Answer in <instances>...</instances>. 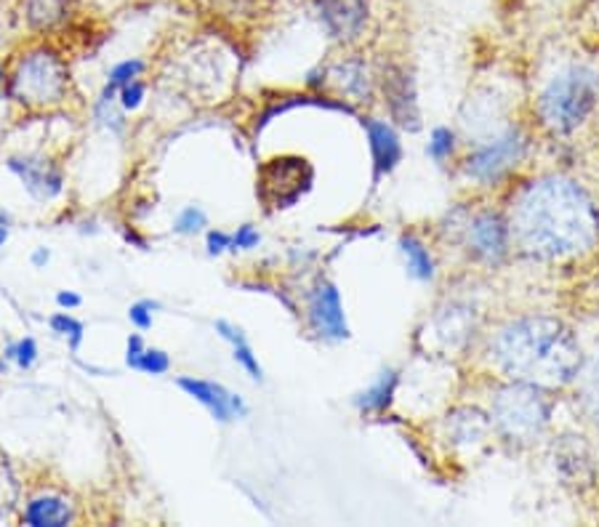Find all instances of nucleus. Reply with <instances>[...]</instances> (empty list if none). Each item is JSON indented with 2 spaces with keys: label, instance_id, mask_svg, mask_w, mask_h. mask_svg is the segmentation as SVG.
Wrapping results in <instances>:
<instances>
[{
  "label": "nucleus",
  "instance_id": "nucleus-24",
  "mask_svg": "<svg viewBox=\"0 0 599 527\" xmlns=\"http://www.w3.org/2000/svg\"><path fill=\"white\" fill-rule=\"evenodd\" d=\"M581 392H578V399H581V408L589 413V416H599V363H595L589 371H581Z\"/></svg>",
  "mask_w": 599,
  "mask_h": 527
},
{
  "label": "nucleus",
  "instance_id": "nucleus-1",
  "mask_svg": "<svg viewBox=\"0 0 599 527\" xmlns=\"http://www.w3.org/2000/svg\"><path fill=\"white\" fill-rule=\"evenodd\" d=\"M512 243L533 262H563L591 251L599 240V208L578 182L541 176L527 182L509 208Z\"/></svg>",
  "mask_w": 599,
  "mask_h": 527
},
{
  "label": "nucleus",
  "instance_id": "nucleus-32",
  "mask_svg": "<svg viewBox=\"0 0 599 527\" xmlns=\"http://www.w3.org/2000/svg\"><path fill=\"white\" fill-rule=\"evenodd\" d=\"M144 94H146V88H144L142 80L129 83V86L120 88V94H118L120 107H123V110H131V112L139 110V107H142V101H144Z\"/></svg>",
  "mask_w": 599,
  "mask_h": 527
},
{
  "label": "nucleus",
  "instance_id": "nucleus-36",
  "mask_svg": "<svg viewBox=\"0 0 599 527\" xmlns=\"http://www.w3.org/2000/svg\"><path fill=\"white\" fill-rule=\"evenodd\" d=\"M56 304H59L62 309H78L83 298L78 294H73V290H59V294H56Z\"/></svg>",
  "mask_w": 599,
  "mask_h": 527
},
{
  "label": "nucleus",
  "instance_id": "nucleus-4",
  "mask_svg": "<svg viewBox=\"0 0 599 527\" xmlns=\"http://www.w3.org/2000/svg\"><path fill=\"white\" fill-rule=\"evenodd\" d=\"M599 97V78L589 67H567L538 97V118L552 133H570L586 123Z\"/></svg>",
  "mask_w": 599,
  "mask_h": 527
},
{
  "label": "nucleus",
  "instance_id": "nucleus-28",
  "mask_svg": "<svg viewBox=\"0 0 599 527\" xmlns=\"http://www.w3.org/2000/svg\"><path fill=\"white\" fill-rule=\"evenodd\" d=\"M6 360H14L22 371H30L37 363V344L33 336H24V339L14 341V344L6 347Z\"/></svg>",
  "mask_w": 599,
  "mask_h": 527
},
{
  "label": "nucleus",
  "instance_id": "nucleus-34",
  "mask_svg": "<svg viewBox=\"0 0 599 527\" xmlns=\"http://www.w3.org/2000/svg\"><path fill=\"white\" fill-rule=\"evenodd\" d=\"M206 248L211 256H221L225 251H232V234L221 232V230H211L206 234Z\"/></svg>",
  "mask_w": 599,
  "mask_h": 527
},
{
  "label": "nucleus",
  "instance_id": "nucleus-6",
  "mask_svg": "<svg viewBox=\"0 0 599 527\" xmlns=\"http://www.w3.org/2000/svg\"><path fill=\"white\" fill-rule=\"evenodd\" d=\"M525 155L527 136L522 133L520 125H509V129L495 133L493 139H488L486 144H477V147L469 152L464 171H467L469 179L480 184H495L507 174H512V171L525 161Z\"/></svg>",
  "mask_w": 599,
  "mask_h": 527
},
{
  "label": "nucleus",
  "instance_id": "nucleus-26",
  "mask_svg": "<svg viewBox=\"0 0 599 527\" xmlns=\"http://www.w3.org/2000/svg\"><path fill=\"white\" fill-rule=\"evenodd\" d=\"M146 69L144 65V59H123V62H118V65H115L110 73H107V86H112V88H123V86H129V83L133 80H139V75H142Z\"/></svg>",
  "mask_w": 599,
  "mask_h": 527
},
{
  "label": "nucleus",
  "instance_id": "nucleus-35",
  "mask_svg": "<svg viewBox=\"0 0 599 527\" xmlns=\"http://www.w3.org/2000/svg\"><path fill=\"white\" fill-rule=\"evenodd\" d=\"M144 349H146V344H144L142 336H139V333H131V336H129V341H126V365L131 367L133 363H137L139 354H142Z\"/></svg>",
  "mask_w": 599,
  "mask_h": 527
},
{
  "label": "nucleus",
  "instance_id": "nucleus-27",
  "mask_svg": "<svg viewBox=\"0 0 599 527\" xmlns=\"http://www.w3.org/2000/svg\"><path fill=\"white\" fill-rule=\"evenodd\" d=\"M426 152H429V157L435 163H445L456 152V133L445 129V125H439V129L432 131L429 147H426Z\"/></svg>",
  "mask_w": 599,
  "mask_h": 527
},
{
  "label": "nucleus",
  "instance_id": "nucleus-2",
  "mask_svg": "<svg viewBox=\"0 0 599 527\" xmlns=\"http://www.w3.org/2000/svg\"><path fill=\"white\" fill-rule=\"evenodd\" d=\"M493 363L509 381L563 389L584 371V349L557 317L531 315L509 320L490 344Z\"/></svg>",
  "mask_w": 599,
  "mask_h": 527
},
{
  "label": "nucleus",
  "instance_id": "nucleus-30",
  "mask_svg": "<svg viewBox=\"0 0 599 527\" xmlns=\"http://www.w3.org/2000/svg\"><path fill=\"white\" fill-rule=\"evenodd\" d=\"M17 495H19V487H17L14 474H11L9 463L0 461V517H6V514L14 509Z\"/></svg>",
  "mask_w": 599,
  "mask_h": 527
},
{
  "label": "nucleus",
  "instance_id": "nucleus-12",
  "mask_svg": "<svg viewBox=\"0 0 599 527\" xmlns=\"http://www.w3.org/2000/svg\"><path fill=\"white\" fill-rule=\"evenodd\" d=\"M178 389L187 392L195 403H200L219 424H229L235 418L248 416L246 399L235 392H229L227 386L216 384L208 378H195V376H182L178 378Z\"/></svg>",
  "mask_w": 599,
  "mask_h": 527
},
{
  "label": "nucleus",
  "instance_id": "nucleus-29",
  "mask_svg": "<svg viewBox=\"0 0 599 527\" xmlns=\"http://www.w3.org/2000/svg\"><path fill=\"white\" fill-rule=\"evenodd\" d=\"M206 224H208L206 211H203V208H197V206H187V208H182V211H178L176 221H174V232L184 234V238H187V234L200 232Z\"/></svg>",
  "mask_w": 599,
  "mask_h": 527
},
{
  "label": "nucleus",
  "instance_id": "nucleus-7",
  "mask_svg": "<svg viewBox=\"0 0 599 527\" xmlns=\"http://www.w3.org/2000/svg\"><path fill=\"white\" fill-rule=\"evenodd\" d=\"M312 179H315V171L304 157H275L261 165L257 195L264 206L280 211V208L296 206L309 193Z\"/></svg>",
  "mask_w": 599,
  "mask_h": 527
},
{
  "label": "nucleus",
  "instance_id": "nucleus-21",
  "mask_svg": "<svg viewBox=\"0 0 599 527\" xmlns=\"http://www.w3.org/2000/svg\"><path fill=\"white\" fill-rule=\"evenodd\" d=\"M400 253H403L407 272H411L416 281L429 283L432 277H435V259H432V253L426 251V245L416 238V234H403V238H400Z\"/></svg>",
  "mask_w": 599,
  "mask_h": 527
},
{
  "label": "nucleus",
  "instance_id": "nucleus-38",
  "mask_svg": "<svg viewBox=\"0 0 599 527\" xmlns=\"http://www.w3.org/2000/svg\"><path fill=\"white\" fill-rule=\"evenodd\" d=\"M6 240H9V227H6V224H0V248L6 245Z\"/></svg>",
  "mask_w": 599,
  "mask_h": 527
},
{
  "label": "nucleus",
  "instance_id": "nucleus-31",
  "mask_svg": "<svg viewBox=\"0 0 599 527\" xmlns=\"http://www.w3.org/2000/svg\"><path fill=\"white\" fill-rule=\"evenodd\" d=\"M155 309H161V304L150 301V298H142V301L131 304L129 309V320L137 326L139 330H150L152 328V315H155Z\"/></svg>",
  "mask_w": 599,
  "mask_h": 527
},
{
  "label": "nucleus",
  "instance_id": "nucleus-8",
  "mask_svg": "<svg viewBox=\"0 0 599 527\" xmlns=\"http://www.w3.org/2000/svg\"><path fill=\"white\" fill-rule=\"evenodd\" d=\"M323 33L334 43H355L366 35L373 17V0H315Z\"/></svg>",
  "mask_w": 599,
  "mask_h": 527
},
{
  "label": "nucleus",
  "instance_id": "nucleus-39",
  "mask_svg": "<svg viewBox=\"0 0 599 527\" xmlns=\"http://www.w3.org/2000/svg\"><path fill=\"white\" fill-rule=\"evenodd\" d=\"M0 224H6V227H9V224H11L9 213H6V211H3V208H0Z\"/></svg>",
  "mask_w": 599,
  "mask_h": 527
},
{
  "label": "nucleus",
  "instance_id": "nucleus-9",
  "mask_svg": "<svg viewBox=\"0 0 599 527\" xmlns=\"http://www.w3.org/2000/svg\"><path fill=\"white\" fill-rule=\"evenodd\" d=\"M464 238L467 248L475 259L486 264H499L512 248V230H509V219L495 211H480L467 219L464 227Z\"/></svg>",
  "mask_w": 599,
  "mask_h": 527
},
{
  "label": "nucleus",
  "instance_id": "nucleus-5",
  "mask_svg": "<svg viewBox=\"0 0 599 527\" xmlns=\"http://www.w3.org/2000/svg\"><path fill=\"white\" fill-rule=\"evenodd\" d=\"M69 73L65 59L51 46H37L17 56L9 75V94L30 110H48L67 99Z\"/></svg>",
  "mask_w": 599,
  "mask_h": 527
},
{
  "label": "nucleus",
  "instance_id": "nucleus-18",
  "mask_svg": "<svg viewBox=\"0 0 599 527\" xmlns=\"http://www.w3.org/2000/svg\"><path fill=\"white\" fill-rule=\"evenodd\" d=\"M493 429V421L480 408H458L448 416V437L456 446H477Z\"/></svg>",
  "mask_w": 599,
  "mask_h": 527
},
{
  "label": "nucleus",
  "instance_id": "nucleus-22",
  "mask_svg": "<svg viewBox=\"0 0 599 527\" xmlns=\"http://www.w3.org/2000/svg\"><path fill=\"white\" fill-rule=\"evenodd\" d=\"M437 328L439 336L445 339V344L461 347L471 336V309L469 307L445 309V315L437 320Z\"/></svg>",
  "mask_w": 599,
  "mask_h": 527
},
{
  "label": "nucleus",
  "instance_id": "nucleus-16",
  "mask_svg": "<svg viewBox=\"0 0 599 527\" xmlns=\"http://www.w3.org/2000/svg\"><path fill=\"white\" fill-rule=\"evenodd\" d=\"M325 78H330L336 88L352 101H362L371 97V73H368L366 59L360 56H347L325 69Z\"/></svg>",
  "mask_w": 599,
  "mask_h": 527
},
{
  "label": "nucleus",
  "instance_id": "nucleus-17",
  "mask_svg": "<svg viewBox=\"0 0 599 527\" xmlns=\"http://www.w3.org/2000/svg\"><path fill=\"white\" fill-rule=\"evenodd\" d=\"M73 506L62 495H37L22 512V525L30 527H67L73 523Z\"/></svg>",
  "mask_w": 599,
  "mask_h": 527
},
{
  "label": "nucleus",
  "instance_id": "nucleus-40",
  "mask_svg": "<svg viewBox=\"0 0 599 527\" xmlns=\"http://www.w3.org/2000/svg\"><path fill=\"white\" fill-rule=\"evenodd\" d=\"M6 367H9L6 365V354H0V373H6Z\"/></svg>",
  "mask_w": 599,
  "mask_h": 527
},
{
  "label": "nucleus",
  "instance_id": "nucleus-15",
  "mask_svg": "<svg viewBox=\"0 0 599 527\" xmlns=\"http://www.w3.org/2000/svg\"><path fill=\"white\" fill-rule=\"evenodd\" d=\"M80 0H22L24 22L33 33H54L78 11Z\"/></svg>",
  "mask_w": 599,
  "mask_h": 527
},
{
  "label": "nucleus",
  "instance_id": "nucleus-23",
  "mask_svg": "<svg viewBox=\"0 0 599 527\" xmlns=\"http://www.w3.org/2000/svg\"><path fill=\"white\" fill-rule=\"evenodd\" d=\"M48 326H51V330H54V333L65 336V339L69 341V349H73V352H78L80 344H83V339H86V326H83L80 320H75V317L67 315V312H56L48 320Z\"/></svg>",
  "mask_w": 599,
  "mask_h": 527
},
{
  "label": "nucleus",
  "instance_id": "nucleus-13",
  "mask_svg": "<svg viewBox=\"0 0 599 527\" xmlns=\"http://www.w3.org/2000/svg\"><path fill=\"white\" fill-rule=\"evenodd\" d=\"M9 171L22 182V187L35 200H54L65 189V174L54 163L41 155H14L9 157Z\"/></svg>",
  "mask_w": 599,
  "mask_h": 527
},
{
  "label": "nucleus",
  "instance_id": "nucleus-10",
  "mask_svg": "<svg viewBox=\"0 0 599 527\" xmlns=\"http://www.w3.org/2000/svg\"><path fill=\"white\" fill-rule=\"evenodd\" d=\"M309 326L320 339L328 341H344L349 339L347 315H344L341 294L330 281H320L312 288L309 304H307Z\"/></svg>",
  "mask_w": 599,
  "mask_h": 527
},
{
  "label": "nucleus",
  "instance_id": "nucleus-11",
  "mask_svg": "<svg viewBox=\"0 0 599 527\" xmlns=\"http://www.w3.org/2000/svg\"><path fill=\"white\" fill-rule=\"evenodd\" d=\"M384 101L394 123L405 131L422 129V112L416 101V83L405 67H386L384 73Z\"/></svg>",
  "mask_w": 599,
  "mask_h": 527
},
{
  "label": "nucleus",
  "instance_id": "nucleus-14",
  "mask_svg": "<svg viewBox=\"0 0 599 527\" xmlns=\"http://www.w3.org/2000/svg\"><path fill=\"white\" fill-rule=\"evenodd\" d=\"M368 133V144H371V155H373V176L381 179V176L392 174L397 168V163L403 161V144H400L397 131L392 125L384 123V120L368 118L362 120Z\"/></svg>",
  "mask_w": 599,
  "mask_h": 527
},
{
  "label": "nucleus",
  "instance_id": "nucleus-33",
  "mask_svg": "<svg viewBox=\"0 0 599 527\" xmlns=\"http://www.w3.org/2000/svg\"><path fill=\"white\" fill-rule=\"evenodd\" d=\"M261 243V232L253 224L238 227V232L232 234V251H253Z\"/></svg>",
  "mask_w": 599,
  "mask_h": 527
},
{
  "label": "nucleus",
  "instance_id": "nucleus-37",
  "mask_svg": "<svg viewBox=\"0 0 599 527\" xmlns=\"http://www.w3.org/2000/svg\"><path fill=\"white\" fill-rule=\"evenodd\" d=\"M30 262H33V266H37V270H43L51 262V253L48 248H35L33 256H30Z\"/></svg>",
  "mask_w": 599,
  "mask_h": 527
},
{
  "label": "nucleus",
  "instance_id": "nucleus-41",
  "mask_svg": "<svg viewBox=\"0 0 599 527\" xmlns=\"http://www.w3.org/2000/svg\"><path fill=\"white\" fill-rule=\"evenodd\" d=\"M3 80H6V73H3V69H0V91H3Z\"/></svg>",
  "mask_w": 599,
  "mask_h": 527
},
{
  "label": "nucleus",
  "instance_id": "nucleus-19",
  "mask_svg": "<svg viewBox=\"0 0 599 527\" xmlns=\"http://www.w3.org/2000/svg\"><path fill=\"white\" fill-rule=\"evenodd\" d=\"M214 328H216V333H219L221 339L227 341V344H232V358H235V363H238L240 367H243V371H246L248 376H251L253 381H261V378H264V371H261L259 358H257V354H253V347L248 344L243 328H238V326H235V322H229V320H216V322H214Z\"/></svg>",
  "mask_w": 599,
  "mask_h": 527
},
{
  "label": "nucleus",
  "instance_id": "nucleus-20",
  "mask_svg": "<svg viewBox=\"0 0 599 527\" xmlns=\"http://www.w3.org/2000/svg\"><path fill=\"white\" fill-rule=\"evenodd\" d=\"M397 384H400L397 371H392V367H389V371H381V376L375 378L362 395H357L355 405L360 408V413H386L394 399V392H397Z\"/></svg>",
  "mask_w": 599,
  "mask_h": 527
},
{
  "label": "nucleus",
  "instance_id": "nucleus-3",
  "mask_svg": "<svg viewBox=\"0 0 599 527\" xmlns=\"http://www.w3.org/2000/svg\"><path fill=\"white\" fill-rule=\"evenodd\" d=\"M552 410L554 399L549 397V389L522 384V381H509L507 386L493 392L490 421L503 440L525 446V442H533L535 437L544 435L552 421Z\"/></svg>",
  "mask_w": 599,
  "mask_h": 527
},
{
  "label": "nucleus",
  "instance_id": "nucleus-25",
  "mask_svg": "<svg viewBox=\"0 0 599 527\" xmlns=\"http://www.w3.org/2000/svg\"><path fill=\"white\" fill-rule=\"evenodd\" d=\"M131 367L133 371L146 373V376H163V373L171 371V358H168V352H163V349L146 347Z\"/></svg>",
  "mask_w": 599,
  "mask_h": 527
}]
</instances>
